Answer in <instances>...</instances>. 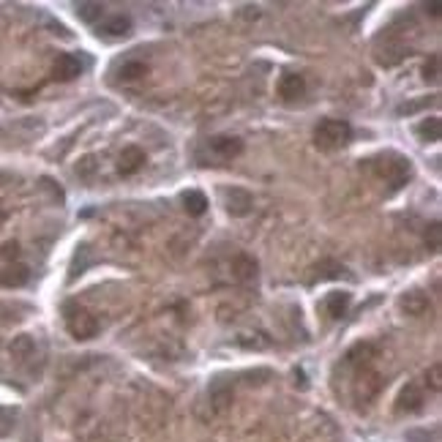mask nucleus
I'll list each match as a JSON object with an SVG mask.
<instances>
[{"label":"nucleus","instance_id":"nucleus-14","mask_svg":"<svg viewBox=\"0 0 442 442\" xmlns=\"http://www.w3.org/2000/svg\"><path fill=\"white\" fill-rule=\"evenodd\" d=\"M415 134H418L423 143H440L442 140V120L440 118H423V120L415 126Z\"/></svg>","mask_w":442,"mask_h":442},{"label":"nucleus","instance_id":"nucleus-19","mask_svg":"<svg viewBox=\"0 0 442 442\" xmlns=\"http://www.w3.org/2000/svg\"><path fill=\"white\" fill-rule=\"evenodd\" d=\"M76 17L87 25H96L101 17H104V6L101 3H79L76 6Z\"/></svg>","mask_w":442,"mask_h":442},{"label":"nucleus","instance_id":"nucleus-8","mask_svg":"<svg viewBox=\"0 0 442 442\" xmlns=\"http://www.w3.org/2000/svg\"><path fill=\"white\" fill-rule=\"evenodd\" d=\"M399 306H401L404 314L421 317V314H426L432 308V300H429V295L421 293V290H410V293H404L399 297Z\"/></svg>","mask_w":442,"mask_h":442},{"label":"nucleus","instance_id":"nucleus-6","mask_svg":"<svg viewBox=\"0 0 442 442\" xmlns=\"http://www.w3.org/2000/svg\"><path fill=\"white\" fill-rule=\"evenodd\" d=\"M224 202H227V211L232 216H249L251 208H254V197L243 189H227L224 191Z\"/></svg>","mask_w":442,"mask_h":442},{"label":"nucleus","instance_id":"nucleus-1","mask_svg":"<svg viewBox=\"0 0 442 442\" xmlns=\"http://www.w3.org/2000/svg\"><path fill=\"white\" fill-rule=\"evenodd\" d=\"M371 169H374L382 180L390 183V191H399V189L412 178L410 161H407L404 156H399V153H385V156H379V158H371Z\"/></svg>","mask_w":442,"mask_h":442},{"label":"nucleus","instance_id":"nucleus-27","mask_svg":"<svg viewBox=\"0 0 442 442\" xmlns=\"http://www.w3.org/2000/svg\"><path fill=\"white\" fill-rule=\"evenodd\" d=\"M429 104V98H423V101H412V104H401L399 107V115H412V112H418L421 107H426Z\"/></svg>","mask_w":442,"mask_h":442},{"label":"nucleus","instance_id":"nucleus-7","mask_svg":"<svg viewBox=\"0 0 442 442\" xmlns=\"http://www.w3.org/2000/svg\"><path fill=\"white\" fill-rule=\"evenodd\" d=\"M208 150L221 161H229V158H238L243 153V140H238V137H213V140H208Z\"/></svg>","mask_w":442,"mask_h":442},{"label":"nucleus","instance_id":"nucleus-5","mask_svg":"<svg viewBox=\"0 0 442 442\" xmlns=\"http://www.w3.org/2000/svg\"><path fill=\"white\" fill-rule=\"evenodd\" d=\"M423 404H426L423 388H421L418 382H407V385L401 388L399 399H396V412H399V415H415V412L423 410Z\"/></svg>","mask_w":442,"mask_h":442},{"label":"nucleus","instance_id":"nucleus-28","mask_svg":"<svg viewBox=\"0 0 442 442\" xmlns=\"http://www.w3.org/2000/svg\"><path fill=\"white\" fill-rule=\"evenodd\" d=\"M426 8H429V11H432V14H434V17H440V6H437V3H429V6H426Z\"/></svg>","mask_w":442,"mask_h":442},{"label":"nucleus","instance_id":"nucleus-18","mask_svg":"<svg viewBox=\"0 0 442 442\" xmlns=\"http://www.w3.org/2000/svg\"><path fill=\"white\" fill-rule=\"evenodd\" d=\"M183 205H186V211L191 216H202L208 211V197L202 191H186L183 194Z\"/></svg>","mask_w":442,"mask_h":442},{"label":"nucleus","instance_id":"nucleus-16","mask_svg":"<svg viewBox=\"0 0 442 442\" xmlns=\"http://www.w3.org/2000/svg\"><path fill=\"white\" fill-rule=\"evenodd\" d=\"M208 393H211V401H213V407H216L219 412L232 404V388L224 382V377H219V379L211 385V390H208Z\"/></svg>","mask_w":442,"mask_h":442},{"label":"nucleus","instance_id":"nucleus-15","mask_svg":"<svg viewBox=\"0 0 442 442\" xmlns=\"http://www.w3.org/2000/svg\"><path fill=\"white\" fill-rule=\"evenodd\" d=\"M350 293H344V290H339V293H330L325 297V311L333 317V319H339V317H344L347 314V308H350Z\"/></svg>","mask_w":442,"mask_h":442},{"label":"nucleus","instance_id":"nucleus-26","mask_svg":"<svg viewBox=\"0 0 442 442\" xmlns=\"http://www.w3.org/2000/svg\"><path fill=\"white\" fill-rule=\"evenodd\" d=\"M96 172V161H93V156H85L79 164H76V175L79 178H90Z\"/></svg>","mask_w":442,"mask_h":442},{"label":"nucleus","instance_id":"nucleus-21","mask_svg":"<svg viewBox=\"0 0 442 442\" xmlns=\"http://www.w3.org/2000/svg\"><path fill=\"white\" fill-rule=\"evenodd\" d=\"M232 268H235V276H238L240 282H251V279L257 276V262L249 260V257H238Z\"/></svg>","mask_w":442,"mask_h":442},{"label":"nucleus","instance_id":"nucleus-20","mask_svg":"<svg viewBox=\"0 0 442 442\" xmlns=\"http://www.w3.org/2000/svg\"><path fill=\"white\" fill-rule=\"evenodd\" d=\"M25 282H28V268L25 265H8L6 273L0 276V284H6V287H19Z\"/></svg>","mask_w":442,"mask_h":442},{"label":"nucleus","instance_id":"nucleus-9","mask_svg":"<svg viewBox=\"0 0 442 442\" xmlns=\"http://www.w3.org/2000/svg\"><path fill=\"white\" fill-rule=\"evenodd\" d=\"M377 358V347L368 344V341H358L355 347L347 350L344 355V366L350 368H361V366H371V361Z\"/></svg>","mask_w":442,"mask_h":442},{"label":"nucleus","instance_id":"nucleus-12","mask_svg":"<svg viewBox=\"0 0 442 442\" xmlns=\"http://www.w3.org/2000/svg\"><path fill=\"white\" fill-rule=\"evenodd\" d=\"M303 90H306V79H303L300 74L287 72L282 79H279V96H282L284 101H295V98H300V96H303Z\"/></svg>","mask_w":442,"mask_h":442},{"label":"nucleus","instance_id":"nucleus-25","mask_svg":"<svg viewBox=\"0 0 442 442\" xmlns=\"http://www.w3.org/2000/svg\"><path fill=\"white\" fill-rule=\"evenodd\" d=\"M426 385H429L432 390H440L442 388V366L440 364H434V366L426 371Z\"/></svg>","mask_w":442,"mask_h":442},{"label":"nucleus","instance_id":"nucleus-3","mask_svg":"<svg viewBox=\"0 0 442 442\" xmlns=\"http://www.w3.org/2000/svg\"><path fill=\"white\" fill-rule=\"evenodd\" d=\"M382 374L374 371L371 366H361L355 368V379H352V396L358 401V407H368L379 393H382Z\"/></svg>","mask_w":442,"mask_h":442},{"label":"nucleus","instance_id":"nucleus-13","mask_svg":"<svg viewBox=\"0 0 442 442\" xmlns=\"http://www.w3.org/2000/svg\"><path fill=\"white\" fill-rule=\"evenodd\" d=\"M143 164H145V153L140 150V147H126L123 153H120V161H118V172L123 175V178H129V175H134L137 169H143Z\"/></svg>","mask_w":442,"mask_h":442},{"label":"nucleus","instance_id":"nucleus-17","mask_svg":"<svg viewBox=\"0 0 442 442\" xmlns=\"http://www.w3.org/2000/svg\"><path fill=\"white\" fill-rule=\"evenodd\" d=\"M147 74V63L143 61H123L120 66H118V76L123 79V82H134V79H140V76H145Z\"/></svg>","mask_w":442,"mask_h":442},{"label":"nucleus","instance_id":"nucleus-4","mask_svg":"<svg viewBox=\"0 0 442 442\" xmlns=\"http://www.w3.org/2000/svg\"><path fill=\"white\" fill-rule=\"evenodd\" d=\"M66 328H69V333H72L74 339H79V341H87V339H93L96 333H98V322H96V317L90 314V311H85L82 306H76V303H66Z\"/></svg>","mask_w":442,"mask_h":442},{"label":"nucleus","instance_id":"nucleus-2","mask_svg":"<svg viewBox=\"0 0 442 442\" xmlns=\"http://www.w3.org/2000/svg\"><path fill=\"white\" fill-rule=\"evenodd\" d=\"M352 140V126L339 118H325L314 129V145L319 150H339Z\"/></svg>","mask_w":442,"mask_h":442},{"label":"nucleus","instance_id":"nucleus-22","mask_svg":"<svg viewBox=\"0 0 442 442\" xmlns=\"http://www.w3.org/2000/svg\"><path fill=\"white\" fill-rule=\"evenodd\" d=\"M90 262H93L90 249H87V246H79V249H76V254H74V262H72V279L82 276V273H85V268H87Z\"/></svg>","mask_w":442,"mask_h":442},{"label":"nucleus","instance_id":"nucleus-24","mask_svg":"<svg viewBox=\"0 0 442 442\" xmlns=\"http://www.w3.org/2000/svg\"><path fill=\"white\" fill-rule=\"evenodd\" d=\"M423 76H426L429 82H437V79H440V58H437V55H432V58L426 61V66H423Z\"/></svg>","mask_w":442,"mask_h":442},{"label":"nucleus","instance_id":"nucleus-11","mask_svg":"<svg viewBox=\"0 0 442 442\" xmlns=\"http://www.w3.org/2000/svg\"><path fill=\"white\" fill-rule=\"evenodd\" d=\"M131 17L129 14H115V17H109V19H104V22H98V33H104V36H112V39H120V36H129L131 33Z\"/></svg>","mask_w":442,"mask_h":442},{"label":"nucleus","instance_id":"nucleus-29","mask_svg":"<svg viewBox=\"0 0 442 442\" xmlns=\"http://www.w3.org/2000/svg\"><path fill=\"white\" fill-rule=\"evenodd\" d=\"M0 412H3V410H0Z\"/></svg>","mask_w":442,"mask_h":442},{"label":"nucleus","instance_id":"nucleus-23","mask_svg":"<svg viewBox=\"0 0 442 442\" xmlns=\"http://www.w3.org/2000/svg\"><path fill=\"white\" fill-rule=\"evenodd\" d=\"M440 238H442V227L440 221H434V224L429 227V232H426V246H429V251H440Z\"/></svg>","mask_w":442,"mask_h":442},{"label":"nucleus","instance_id":"nucleus-10","mask_svg":"<svg viewBox=\"0 0 442 442\" xmlns=\"http://www.w3.org/2000/svg\"><path fill=\"white\" fill-rule=\"evenodd\" d=\"M52 74H55V79H61V82H72L76 79L79 74H82V61L72 55V52H66V55H58V61H55V66H52Z\"/></svg>","mask_w":442,"mask_h":442}]
</instances>
